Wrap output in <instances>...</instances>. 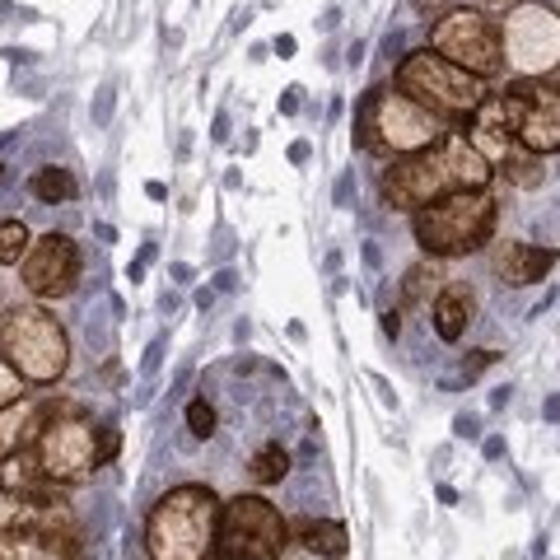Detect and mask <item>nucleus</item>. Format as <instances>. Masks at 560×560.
Wrapping results in <instances>:
<instances>
[{"mask_svg":"<svg viewBox=\"0 0 560 560\" xmlns=\"http://www.w3.org/2000/svg\"><path fill=\"white\" fill-rule=\"evenodd\" d=\"M220 495L210 486H173L145 514V556L150 560H210L220 533Z\"/></svg>","mask_w":560,"mask_h":560,"instance_id":"obj_1","label":"nucleus"},{"mask_svg":"<svg viewBox=\"0 0 560 560\" xmlns=\"http://www.w3.org/2000/svg\"><path fill=\"white\" fill-rule=\"evenodd\" d=\"M378 191H383V206L388 210H407V215H416V210H425L430 201H440V197H448V191H458V187H453L444 150L434 145L425 154H407V160H397L388 173H383Z\"/></svg>","mask_w":560,"mask_h":560,"instance_id":"obj_11","label":"nucleus"},{"mask_svg":"<svg viewBox=\"0 0 560 560\" xmlns=\"http://www.w3.org/2000/svg\"><path fill=\"white\" fill-rule=\"evenodd\" d=\"M28 191L38 197L43 206H66V201H75L80 197V183H75V173L61 168V164H43L38 173H33V183Z\"/></svg>","mask_w":560,"mask_h":560,"instance_id":"obj_20","label":"nucleus"},{"mask_svg":"<svg viewBox=\"0 0 560 560\" xmlns=\"http://www.w3.org/2000/svg\"><path fill=\"white\" fill-rule=\"evenodd\" d=\"M28 243H33V234L24 220H0V267H20Z\"/></svg>","mask_w":560,"mask_h":560,"instance_id":"obj_23","label":"nucleus"},{"mask_svg":"<svg viewBox=\"0 0 560 560\" xmlns=\"http://www.w3.org/2000/svg\"><path fill=\"white\" fill-rule=\"evenodd\" d=\"M430 51H440L444 61L463 66L467 75L490 80L504 70V38H500V24L490 20L486 10H444L430 28Z\"/></svg>","mask_w":560,"mask_h":560,"instance_id":"obj_8","label":"nucleus"},{"mask_svg":"<svg viewBox=\"0 0 560 560\" xmlns=\"http://www.w3.org/2000/svg\"><path fill=\"white\" fill-rule=\"evenodd\" d=\"M504 117H510V131L523 150L533 154H560V84L551 80H514L495 94Z\"/></svg>","mask_w":560,"mask_h":560,"instance_id":"obj_10","label":"nucleus"},{"mask_svg":"<svg viewBox=\"0 0 560 560\" xmlns=\"http://www.w3.org/2000/svg\"><path fill=\"white\" fill-rule=\"evenodd\" d=\"M20 280H24V290L38 304L66 300V294L80 285V248H75V238L57 234V230L33 238L24 261H20Z\"/></svg>","mask_w":560,"mask_h":560,"instance_id":"obj_12","label":"nucleus"},{"mask_svg":"<svg viewBox=\"0 0 560 560\" xmlns=\"http://www.w3.org/2000/svg\"><path fill=\"white\" fill-rule=\"evenodd\" d=\"M547 416H551V420H560V397H551V401H547Z\"/></svg>","mask_w":560,"mask_h":560,"instance_id":"obj_37","label":"nucleus"},{"mask_svg":"<svg viewBox=\"0 0 560 560\" xmlns=\"http://www.w3.org/2000/svg\"><path fill=\"white\" fill-rule=\"evenodd\" d=\"M300 94H304V90H285V98H280V113H294V108H300Z\"/></svg>","mask_w":560,"mask_h":560,"instance_id":"obj_32","label":"nucleus"},{"mask_svg":"<svg viewBox=\"0 0 560 560\" xmlns=\"http://www.w3.org/2000/svg\"><path fill=\"white\" fill-rule=\"evenodd\" d=\"M248 477L257 486H280V481L290 477V453L280 448V444H261L253 453V463H248Z\"/></svg>","mask_w":560,"mask_h":560,"instance_id":"obj_22","label":"nucleus"},{"mask_svg":"<svg viewBox=\"0 0 560 560\" xmlns=\"http://www.w3.org/2000/svg\"><path fill=\"white\" fill-rule=\"evenodd\" d=\"M14 514H20V500H14L10 490L0 486V533H5V528H14Z\"/></svg>","mask_w":560,"mask_h":560,"instance_id":"obj_26","label":"nucleus"},{"mask_svg":"<svg viewBox=\"0 0 560 560\" xmlns=\"http://www.w3.org/2000/svg\"><path fill=\"white\" fill-rule=\"evenodd\" d=\"M117 448H121V434L113 425H98V453H103V463H108Z\"/></svg>","mask_w":560,"mask_h":560,"instance_id":"obj_28","label":"nucleus"},{"mask_svg":"<svg viewBox=\"0 0 560 560\" xmlns=\"http://www.w3.org/2000/svg\"><path fill=\"white\" fill-rule=\"evenodd\" d=\"M276 51H280V57H290V51H294V38H290V33H280V38H276Z\"/></svg>","mask_w":560,"mask_h":560,"instance_id":"obj_34","label":"nucleus"},{"mask_svg":"<svg viewBox=\"0 0 560 560\" xmlns=\"http://www.w3.org/2000/svg\"><path fill=\"white\" fill-rule=\"evenodd\" d=\"M215 425H220V416H215V407H210L206 397L187 401V430L197 434V440H210V434H215Z\"/></svg>","mask_w":560,"mask_h":560,"instance_id":"obj_24","label":"nucleus"},{"mask_svg":"<svg viewBox=\"0 0 560 560\" xmlns=\"http://www.w3.org/2000/svg\"><path fill=\"white\" fill-rule=\"evenodd\" d=\"M308 154H313V150H308V140H294V145H290V160H294V164H304Z\"/></svg>","mask_w":560,"mask_h":560,"instance_id":"obj_31","label":"nucleus"},{"mask_svg":"<svg viewBox=\"0 0 560 560\" xmlns=\"http://www.w3.org/2000/svg\"><path fill=\"white\" fill-rule=\"evenodd\" d=\"M145 197H150V201H164L168 187H164V183H145Z\"/></svg>","mask_w":560,"mask_h":560,"instance_id":"obj_33","label":"nucleus"},{"mask_svg":"<svg viewBox=\"0 0 560 560\" xmlns=\"http://www.w3.org/2000/svg\"><path fill=\"white\" fill-rule=\"evenodd\" d=\"M383 337H393V341L401 337V313H397V308L383 313Z\"/></svg>","mask_w":560,"mask_h":560,"instance_id":"obj_30","label":"nucleus"},{"mask_svg":"<svg viewBox=\"0 0 560 560\" xmlns=\"http://www.w3.org/2000/svg\"><path fill=\"white\" fill-rule=\"evenodd\" d=\"M467 140L477 145V154H481V160H486L490 168H495V164L504 160V154H510V150L518 145L514 131H510V117H504V108H500V98H495V94H490V98L481 103V108L471 113V131H467Z\"/></svg>","mask_w":560,"mask_h":560,"instance_id":"obj_15","label":"nucleus"},{"mask_svg":"<svg viewBox=\"0 0 560 560\" xmlns=\"http://www.w3.org/2000/svg\"><path fill=\"white\" fill-rule=\"evenodd\" d=\"M0 560H84L75 533L51 528H5L0 533Z\"/></svg>","mask_w":560,"mask_h":560,"instance_id":"obj_14","label":"nucleus"},{"mask_svg":"<svg viewBox=\"0 0 560 560\" xmlns=\"http://www.w3.org/2000/svg\"><path fill=\"white\" fill-rule=\"evenodd\" d=\"M28 448H33V458H38L43 477L57 481V486H75V481L90 477L94 467H103L94 420L80 407H70V401H51L38 440H33Z\"/></svg>","mask_w":560,"mask_h":560,"instance_id":"obj_6","label":"nucleus"},{"mask_svg":"<svg viewBox=\"0 0 560 560\" xmlns=\"http://www.w3.org/2000/svg\"><path fill=\"white\" fill-rule=\"evenodd\" d=\"M0 178H5V164H0Z\"/></svg>","mask_w":560,"mask_h":560,"instance_id":"obj_38","label":"nucleus"},{"mask_svg":"<svg viewBox=\"0 0 560 560\" xmlns=\"http://www.w3.org/2000/svg\"><path fill=\"white\" fill-rule=\"evenodd\" d=\"M14 401H24V378L5 355H0V411L14 407Z\"/></svg>","mask_w":560,"mask_h":560,"instance_id":"obj_25","label":"nucleus"},{"mask_svg":"<svg viewBox=\"0 0 560 560\" xmlns=\"http://www.w3.org/2000/svg\"><path fill=\"white\" fill-rule=\"evenodd\" d=\"M440 290H444V271H440V261L434 257H425V261H416V267L407 271V280H401V304L407 308H430Z\"/></svg>","mask_w":560,"mask_h":560,"instance_id":"obj_19","label":"nucleus"},{"mask_svg":"<svg viewBox=\"0 0 560 560\" xmlns=\"http://www.w3.org/2000/svg\"><path fill=\"white\" fill-rule=\"evenodd\" d=\"M397 90L411 94L420 108H430L440 121H467L490 98L486 80L467 75L463 66L444 61L440 51H430V47L407 51V57H401V66H397Z\"/></svg>","mask_w":560,"mask_h":560,"instance_id":"obj_5","label":"nucleus"},{"mask_svg":"<svg viewBox=\"0 0 560 560\" xmlns=\"http://www.w3.org/2000/svg\"><path fill=\"white\" fill-rule=\"evenodd\" d=\"M290 547V518L267 495H234L220 504V533L210 560H280Z\"/></svg>","mask_w":560,"mask_h":560,"instance_id":"obj_7","label":"nucleus"},{"mask_svg":"<svg viewBox=\"0 0 560 560\" xmlns=\"http://www.w3.org/2000/svg\"><path fill=\"white\" fill-rule=\"evenodd\" d=\"M290 537L300 541L308 556H323V560H341L350 551V533L341 528L337 518H294Z\"/></svg>","mask_w":560,"mask_h":560,"instance_id":"obj_18","label":"nucleus"},{"mask_svg":"<svg viewBox=\"0 0 560 560\" xmlns=\"http://www.w3.org/2000/svg\"><path fill=\"white\" fill-rule=\"evenodd\" d=\"M504 453V440H486V458H500Z\"/></svg>","mask_w":560,"mask_h":560,"instance_id":"obj_35","label":"nucleus"},{"mask_svg":"<svg viewBox=\"0 0 560 560\" xmlns=\"http://www.w3.org/2000/svg\"><path fill=\"white\" fill-rule=\"evenodd\" d=\"M556 248H537V243H518V238H500L490 248V271H495L500 285L523 290V285H537L541 276L556 267Z\"/></svg>","mask_w":560,"mask_h":560,"instance_id":"obj_13","label":"nucleus"},{"mask_svg":"<svg viewBox=\"0 0 560 560\" xmlns=\"http://www.w3.org/2000/svg\"><path fill=\"white\" fill-rule=\"evenodd\" d=\"M444 121L430 108H420L411 94L388 90V84H374L370 94L360 98L355 108V140L370 154H393V160H407V154H425L444 140Z\"/></svg>","mask_w":560,"mask_h":560,"instance_id":"obj_2","label":"nucleus"},{"mask_svg":"<svg viewBox=\"0 0 560 560\" xmlns=\"http://www.w3.org/2000/svg\"><path fill=\"white\" fill-rule=\"evenodd\" d=\"M430 323H434V337L440 341H448V346L463 341L467 327L477 323V294H471L467 285H444L430 304Z\"/></svg>","mask_w":560,"mask_h":560,"instance_id":"obj_16","label":"nucleus"},{"mask_svg":"<svg viewBox=\"0 0 560 560\" xmlns=\"http://www.w3.org/2000/svg\"><path fill=\"white\" fill-rule=\"evenodd\" d=\"M504 66L518 80H541L560 66V14L541 0H523L504 14Z\"/></svg>","mask_w":560,"mask_h":560,"instance_id":"obj_9","label":"nucleus"},{"mask_svg":"<svg viewBox=\"0 0 560 560\" xmlns=\"http://www.w3.org/2000/svg\"><path fill=\"white\" fill-rule=\"evenodd\" d=\"M500 355H495V350H471V360L463 364V370H467V378H477L481 370H490V364H495Z\"/></svg>","mask_w":560,"mask_h":560,"instance_id":"obj_27","label":"nucleus"},{"mask_svg":"<svg viewBox=\"0 0 560 560\" xmlns=\"http://www.w3.org/2000/svg\"><path fill=\"white\" fill-rule=\"evenodd\" d=\"M346 197H350V173H346V178L337 183V201H341V206H346Z\"/></svg>","mask_w":560,"mask_h":560,"instance_id":"obj_36","label":"nucleus"},{"mask_svg":"<svg viewBox=\"0 0 560 560\" xmlns=\"http://www.w3.org/2000/svg\"><path fill=\"white\" fill-rule=\"evenodd\" d=\"M453 434H458V440H477V434H481V420H477V416H458V420H453Z\"/></svg>","mask_w":560,"mask_h":560,"instance_id":"obj_29","label":"nucleus"},{"mask_svg":"<svg viewBox=\"0 0 560 560\" xmlns=\"http://www.w3.org/2000/svg\"><path fill=\"white\" fill-rule=\"evenodd\" d=\"M440 150H444L448 173H453V187H458V191H486L490 178H495V168L481 160L477 145H471L463 131H448V136L440 140Z\"/></svg>","mask_w":560,"mask_h":560,"instance_id":"obj_17","label":"nucleus"},{"mask_svg":"<svg viewBox=\"0 0 560 560\" xmlns=\"http://www.w3.org/2000/svg\"><path fill=\"white\" fill-rule=\"evenodd\" d=\"M495 168L504 173V183H510V187H541V178H547V168H541V154L523 150V145H514Z\"/></svg>","mask_w":560,"mask_h":560,"instance_id":"obj_21","label":"nucleus"},{"mask_svg":"<svg viewBox=\"0 0 560 560\" xmlns=\"http://www.w3.org/2000/svg\"><path fill=\"white\" fill-rule=\"evenodd\" d=\"M0 355L20 370L24 383L51 388L70 370V337L51 308L14 304L0 313Z\"/></svg>","mask_w":560,"mask_h":560,"instance_id":"obj_3","label":"nucleus"},{"mask_svg":"<svg viewBox=\"0 0 560 560\" xmlns=\"http://www.w3.org/2000/svg\"><path fill=\"white\" fill-rule=\"evenodd\" d=\"M495 220H500V206L490 191H448V197L430 201L425 210H416V243L434 261L467 257L490 243Z\"/></svg>","mask_w":560,"mask_h":560,"instance_id":"obj_4","label":"nucleus"}]
</instances>
